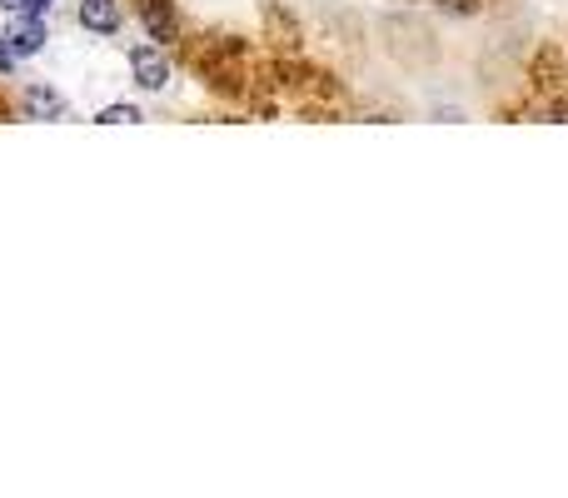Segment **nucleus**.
I'll list each match as a JSON object with an SVG mask.
<instances>
[{
	"instance_id": "6",
	"label": "nucleus",
	"mask_w": 568,
	"mask_h": 498,
	"mask_svg": "<svg viewBox=\"0 0 568 498\" xmlns=\"http://www.w3.org/2000/svg\"><path fill=\"white\" fill-rule=\"evenodd\" d=\"M140 105H125V100H120V105H100L95 110V125H140Z\"/></svg>"
},
{
	"instance_id": "5",
	"label": "nucleus",
	"mask_w": 568,
	"mask_h": 498,
	"mask_svg": "<svg viewBox=\"0 0 568 498\" xmlns=\"http://www.w3.org/2000/svg\"><path fill=\"white\" fill-rule=\"evenodd\" d=\"M75 20H80L85 35H100V40H110V35L125 30V10H120V0H80Z\"/></svg>"
},
{
	"instance_id": "4",
	"label": "nucleus",
	"mask_w": 568,
	"mask_h": 498,
	"mask_svg": "<svg viewBox=\"0 0 568 498\" xmlns=\"http://www.w3.org/2000/svg\"><path fill=\"white\" fill-rule=\"evenodd\" d=\"M20 110H26V120H40V125H55V120L70 115L65 95H60L55 85H45V80H30V85L20 90Z\"/></svg>"
},
{
	"instance_id": "10",
	"label": "nucleus",
	"mask_w": 568,
	"mask_h": 498,
	"mask_svg": "<svg viewBox=\"0 0 568 498\" xmlns=\"http://www.w3.org/2000/svg\"><path fill=\"white\" fill-rule=\"evenodd\" d=\"M0 10H6V16L10 10H26V0H0Z\"/></svg>"
},
{
	"instance_id": "2",
	"label": "nucleus",
	"mask_w": 568,
	"mask_h": 498,
	"mask_svg": "<svg viewBox=\"0 0 568 498\" xmlns=\"http://www.w3.org/2000/svg\"><path fill=\"white\" fill-rule=\"evenodd\" d=\"M130 80H135V90H145V95H160V90L170 85V55L165 45H130Z\"/></svg>"
},
{
	"instance_id": "1",
	"label": "nucleus",
	"mask_w": 568,
	"mask_h": 498,
	"mask_svg": "<svg viewBox=\"0 0 568 498\" xmlns=\"http://www.w3.org/2000/svg\"><path fill=\"white\" fill-rule=\"evenodd\" d=\"M135 20L145 26V35L155 45H180L185 40V20H180V6L175 0H135Z\"/></svg>"
},
{
	"instance_id": "8",
	"label": "nucleus",
	"mask_w": 568,
	"mask_h": 498,
	"mask_svg": "<svg viewBox=\"0 0 568 498\" xmlns=\"http://www.w3.org/2000/svg\"><path fill=\"white\" fill-rule=\"evenodd\" d=\"M539 115H544V120H559V125H568V100H544Z\"/></svg>"
},
{
	"instance_id": "9",
	"label": "nucleus",
	"mask_w": 568,
	"mask_h": 498,
	"mask_svg": "<svg viewBox=\"0 0 568 498\" xmlns=\"http://www.w3.org/2000/svg\"><path fill=\"white\" fill-rule=\"evenodd\" d=\"M26 10H30V16H50V10H55V0H26Z\"/></svg>"
},
{
	"instance_id": "7",
	"label": "nucleus",
	"mask_w": 568,
	"mask_h": 498,
	"mask_svg": "<svg viewBox=\"0 0 568 498\" xmlns=\"http://www.w3.org/2000/svg\"><path fill=\"white\" fill-rule=\"evenodd\" d=\"M16 70H20V55L10 50V40L0 35V75H16Z\"/></svg>"
},
{
	"instance_id": "3",
	"label": "nucleus",
	"mask_w": 568,
	"mask_h": 498,
	"mask_svg": "<svg viewBox=\"0 0 568 498\" xmlns=\"http://www.w3.org/2000/svg\"><path fill=\"white\" fill-rule=\"evenodd\" d=\"M0 35L10 40V50H16L20 60H36L40 50L50 45L45 16H30V10H10V20H6V30H0Z\"/></svg>"
}]
</instances>
